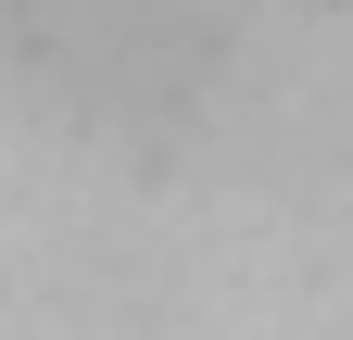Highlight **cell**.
<instances>
[{
	"mask_svg": "<svg viewBox=\"0 0 353 340\" xmlns=\"http://www.w3.org/2000/svg\"><path fill=\"white\" fill-rule=\"evenodd\" d=\"M0 63L76 114H164L202 76V0H0Z\"/></svg>",
	"mask_w": 353,
	"mask_h": 340,
	"instance_id": "cell-1",
	"label": "cell"
}]
</instances>
